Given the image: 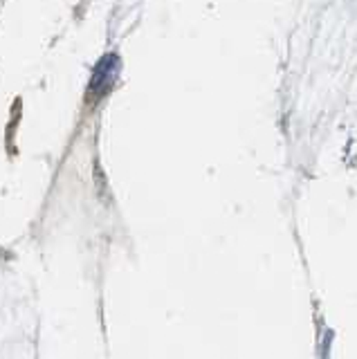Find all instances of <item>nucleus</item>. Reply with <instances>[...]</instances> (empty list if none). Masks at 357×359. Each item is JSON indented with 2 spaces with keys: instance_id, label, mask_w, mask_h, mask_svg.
<instances>
[{
  "instance_id": "obj_1",
  "label": "nucleus",
  "mask_w": 357,
  "mask_h": 359,
  "mask_svg": "<svg viewBox=\"0 0 357 359\" xmlns=\"http://www.w3.org/2000/svg\"><path fill=\"white\" fill-rule=\"evenodd\" d=\"M117 72H119V59L115 54H106L95 67V74L90 79V88H88V97H95V99L104 97L108 90L113 88Z\"/></svg>"
}]
</instances>
